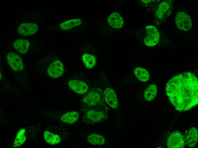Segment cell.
<instances>
[{"label": "cell", "mask_w": 198, "mask_h": 148, "mask_svg": "<svg viewBox=\"0 0 198 148\" xmlns=\"http://www.w3.org/2000/svg\"><path fill=\"white\" fill-rule=\"evenodd\" d=\"M64 71L63 65L60 60L53 61L50 65L47 70L48 74L53 78H57L60 76Z\"/></svg>", "instance_id": "9"}, {"label": "cell", "mask_w": 198, "mask_h": 148, "mask_svg": "<svg viewBox=\"0 0 198 148\" xmlns=\"http://www.w3.org/2000/svg\"><path fill=\"white\" fill-rule=\"evenodd\" d=\"M198 132L195 127L191 128L189 130L186 136L185 142L189 147H193L196 144L198 141Z\"/></svg>", "instance_id": "16"}, {"label": "cell", "mask_w": 198, "mask_h": 148, "mask_svg": "<svg viewBox=\"0 0 198 148\" xmlns=\"http://www.w3.org/2000/svg\"><path fill=\"white\" fill-rule=\"evenodd\" d=\"M38 26L34 23H25L19 25L17 28L18 34L24 36H28L35 33L38 30Z\"/></svg>", "instance_id": "11"}, {"label": "cell", "mask_w": 198, "mask_h": 148, "mask_svg": "<svg viewBox=\"0 0 198 148\" xmlns=\"http://www.w3.org/2000/svg\"><path fill=\"white\" fill-rule=\"evenodd\" d=\"M82 120L85 124H93L103 122L108 117V109L105 103L84 109Z\"/></svg>", "instance_id": "3"}, {"label": "cell", "mask_w": 198, "mask_h": 148, "mask_svg": "<svg viewBox=\"0 0 198 148\" xmlns=\"http://www.w3.org/2000/svg\"><path fill=\"white\" fill-rule=\"evenodd\" d=\"M104 92L106 103L113 108H117L118 103L114 91L112 88L108 87L105 89Z\"/></svg>", "instance_id": "12"}, {"label": "cell", "mask_w": 198, "mask_h": 148, "mask_svg": "<svg viewBox=\"0 0 198 148\" xmlns=\"http://www.w3.org/2000/svg\"><path fill=\"white\" fill-rule=\"evenodd\" d=\"M133 73L135 76L141 81L146 82L150 77L148 71L145 69L140 67L135 68Z\"/></svg>", "instance_id": "20"}, {"label": "cell", "mask_w": 198, "mask_h": 148, "mask_svg": "<svg viewBox=\"0 0 198 148\" xmlns=\"http://www.w3.org/2000/svg\"><path fill=\"white\" fill-rule=\"evenodd\" d=\"M86 136L87 141L90 144L95 145H102L105 144L106 140L103 136L93 132L88 133Z\"/></svg>", "instance_id": "14"}, {"label": "cell", "mask_w": 198, "mask_h": 148, "mask_svg": "<svg viewBox=\"0 0 198 148\" xmlns=\"http://www.w3.org/2000/svg\"><path fill=\"white\" fill-rule=\"evenodd\" d=\"M43 134L45 141L53 145L63 142L73 135L72 133L67 128L63 126L53 125L46 126Z\"/></svg>", "instance_id": "2"}, {"label": "cell", "mask_w": 198, "mask_h": 148, "mask_svg": "<svg viewBox=\"0 0 198 148\" xmlns=\"http://www.w3.org/2000/svg\"><path fill=\"white\" fill-rule=\"evenodd\" d=\"M14 48L21 54H25L27 52L29 46V42L24 39H17L13 43Z\"/></svg>", "instance_id": "17"}, {"label": "cell", "mask_w": 198, "mask_h": 148, "mask_svg": "<svg viewBox=\"0 0 198 148\" xmlns=\"http://www.w3.org/2000/svg\"><path fill=\"white\" fill-rule=\"evenodd\" d=\"M26 129L22 128L18 132L13 144L14 147H19L22 144L26 139Z\"/></svg>", "instance_id": "22"}, {"label": "cell", "mask_w": 198, "mask_h": 148, "mask_svg": "<svg viewBox=\"0 0 198 148\" xmlns=\"http://www.w3.org/2000/svg\"><path fill=\"white\" fill-rule=\"evenodd\" d=\"M6 58L9 64L13 70L19 71L23 69L22 59L17 54L10 52L7 54Z\"/></svg>", "instance_id": "8"}, {"label": "cell", "mask_w": 198, "mask_h": 148, "mask_svg": "<svg viewBox=\"0 0 198 148\" xmlns=\"http://www.w3.org/2000/svg\"><path fill=\"white\" fill-rule=\"evenodd\" d=\"M68 85L72 90L81 94L86 93L89 89L88 86L86 83L79 80H72L69 82Z\"/></svg>", "instance_id": "10"}, {"label": "cell", "mask_w": 198, "mask_h": 148, "mask_svg": "<svg viewBox=\"0 0 198 148\" xmlns=\"http://www.w3.org/2000/svg\"><path fill=\"white\" fill-rule=\"evenodd\" d=\"M168 147L182 148L185 146V141L181 133L178 131L173 132L168 137L167 141Z\"/></svg>", "instance_id": "6"}, {"label": "cell", "mask_w": 198, "mask_h": 148, "mask_svg": "<svg viewBox=\"0 0 198 148\" xmlns=\"http://www.w3.org/2000/svg\"><path fill=\"white\" fill-rule=\"evenodd\" d=\"M1 74H0V79H1Z\"/></svg>", "instance_id": "23"}, {"label": "cell", "mask_w": 198, "mask_h": 148, "mask_svg": "<svg viewBox=\"0 0 198 148\" xmlns=\"http://www.w3.org/2000/svg\"><path fill=\"white\" fill-rule=\"evenodd\" d=\"M82 61L86 67L88 69L93 68L96 65V59L95 56L87 50L82 52Z\"/></svg>", "instance_id": "15"}, {"label": "cell", "mask_w": 198, "mask_h": 148, "mask_svg": "<svg viewBox=\"0 0 198 148\" xmlns=\"http://www.w3.org/2000/svg\"><path fill=\"white\" fill-rule=\"evenodd\" d=\"M170 6L166 2L160 4L157 11L156 16L159 19L166 17L170 11Z\"/></svg>", "instance_id": "21"}, {"label": "cell", "mask_w": 198, "mask_h": 148, "mask_svg": "<svg viewBox=\"0 0 198 148\" xmlns=\"http://www.w3.org/2000/svg\"><path fill=\"white\" fill-rule=\"evenodd\" d=\"M158 90V87L155 84L149 85L146 89L144 93L145 99L147 101L153 100L155 97Z\"/></svg>", "instance_id": "18"}, {"label": "cell", "mask_w": 198, "mask_h": 148, "mask_svg": "<svg viewBox=\"0 0 198 148\" xmlns=\"http://www.w3.org/2000/svg\"><path fill=\"white\" fill-rule=\"evenodd\" d=\"M145 35L144 39L145 44L148 46H152L156 45L158 42L159 34L156 28L154 26H149L145 29Z\"/></svg>", "instance_id": "5"}, {"label": "cell", "mask_w": 198, "mask_h": 148, "mask_svg": "<svg viewBox=\"0 0 198 148\" xmlns=\"http://www.w3.org/2000/svg\"><path fill=\"white\" fill-rule=\"evenodd\" d=\"M166 91L171 103L179 111L189 110L198 104V80L191 73H184L172 78L167 83Z\"/></svg>", "instance_id": "1"}, {"label": "cell", "mask_w": 198, "mask_h": 148, "mask_svg": "<svg viewBox=\"0 0 198 148\" xmlns=\"http://www.w3.org/2000/svg\"><path fill=\"white\" fill-rule=\"evenodd\" d=\"M109 24L115 28H120L122 27L124 24L123 19L119 14L114 12L111 13L108 18Z\"/></svg>", "instance_id": "13"}, {"label": "cell", "mask_w": 198, "mask_h": 148, "mask_svg": "<svg viewBox=\"0 0 198 148\" xmlns=\"http://www.w3.org/2000/svg\"><path fill=\"white\" fill-rule=\"evenodd\" d=\"M175 22L178 27L180 29L187 31L192 26V21L190 17L183 12L178 13L175 18Z\"/></svg>", "instance_id": "7"}, {"label": "cell", "mask_w": 198, "mask_h": 148, "mask_svg": "<svg viewBox=\"0 0 198 148\" xmlns=\"http://www.w3.org/2000/svg\"><path fill=\"white\" fill-rule=\"evenodd\" d=\"M82 22L81 20L80 19L70 20L61 23L60 25V27L63 30H69L79 26Z\"/></svg>", "instance_id": "19"}, {"label": "cell", "mask_w": 198, "mask_h": 148, "mask_svg": "<svg viewBox=\"0 0 198 148\" xmlns=\"http://www.w3.org/2000/svg\"><path fill=\"white\" fill-rule=\"evenodd\" d=\"M104 92L98 87H93L90 90L83 96L82 103L84 109L95 106L104 103Z\"/></svg>", "instance_id": "4"}]
</instances>
